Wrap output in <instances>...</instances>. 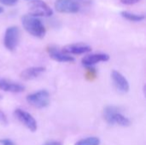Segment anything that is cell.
<instances>
[{"label": "cell", "mask_w": 146, "mask_h": 145, "mask_svg": "<svg viewBox=\"0 0 146 145\" xmlns=\"http://www.w3.org/2000/svg\"><path fill=\"white\" fill-rule=\"evenodd\" d=\"M21 23L24 29L36 38H43L45 35V27L42 21L35 16L31 15H25L21 17Z\"/></svg>", "instance_id": "obj_1"}, {"label": "cell", "mask_w": 146, "mask_h": 145, "mask_svg": "<svg viewBox=\"0 0 146 145\" xmlns=\"http://www.w3.org/2000/svg\"><path fill=\"white\" fill-rule=\"evenodd\" d=\"M104 117L110 125H119L121 126H128L130 125L129 119L122 115L115 106H107L104 110Z\"/></svg>", "instance_id": "obj_2"}, {"label": "cell", "mask_w": 146, "mask_h": 145, "mask_svg": "<svg viewBox=\"0 0 146 145\" xmlns=\"http://www.w3.org/2000/svg\"><path fill=\"white\" fill-rule=\"evenodd\" d=\"M29 15L35 17H49L53 14L50 7L42 0H33L29 4Z\"/></svg>", "instance_id": "obj_3"}, {"label": "cell", "mask_w": 146, "mask_h": 145, "mask_svg": "<svg viewBox=\"0 0 146 145\" xmlns=\"http://www.w3.org/2000/svg\"><path fill=\"white\" fill-rule=\"evenodd\" d=\"M27 101L30 105L37 109H44L50 104V94L45 90L38 91L28 95Z\"/></svg>", "instance_id": "obj_4"}, {"label": "cell", "mask_w": 146, "mask_h": 145, "mask_svg": "<svg viewBox=\"0 0 146 145\" xmlns=\"http://www.w3.org/2000/svg\"><path fill=\"white\" fill-rule=\"evenodd\" d=\"M20 41V30L17 26H9L4 33L3 44L7 50L13 51L17 47Z\"/></svg>", "instance_id": "obj_5"}, {"label": "cell", "mask_w": 146, "mask_h": 145, "mask_svg": "<svg viewBox=\"0 0 146 145\" xmlns=\"http://www.w3.org/2000/svg\"><path fill=\"white\" fill-rule=\"evenodd\" d=\"M14 115L16 117V119L21 123H22L28 130H30L33 132H34L37 130L38 128L37 121L31 114L21 109H16L14 112Z\"/></svg>", "instance_id": "obj_6"}, {"label": "cell", "mask_w": 146, "mask_h": 145, "mask_svg": "<svg viewBox=\"0 0 146 145\" xmlns=\"http://www.w3.org/2000/svg\"><path fill=\"white\" fill-rule=\"evenodd\" d=\"M55 9L60 13L74 14L80 10V5L74 0H56Z\"/></svg>", "instance_id": "obj_7"}, {"label": "cell", "mask_w": 146, "mask_h": 145, "mask_svg": "<svg viewBox=\"0 0 146 145\" xmlns=\"http://www.w3.org/2000/svg\"><path fill=\"white\" fill-rule=\"evenodd\" d=\"M111 78H112V80L114 82L115 88L120 92L127 93L129 91V89H130L129 83H128L127 79L123 76V74H121L120 72L114 70L111 73Z\"/></svg>", "instance_id": "obj_8"}, {"label": "cell", "mask_w": 146, "mask_h": 145, "mask_svg": "<svg viewBox=\"0 0 146 145\" xmlns=\"http://www.w3.org/2000/svg\"><path fill=\"white\" fill-rule=\"evenodd\" d=\"M110 60V56L105 53H95L86 56L82 61L81 63L85 67H92L98 62H107Z\"/></svg>", "instance_id": "obj_9"}, {"label": "cell", "mask_w": 146, "mask_h": 145, "mask_svg": "<svg viewBox=\"0 0 146 145\" xmlns=\"http://www.w3.org/2000/svg\"><path fill=\"white\" fill-rule=\"evenodd\" d=\"M62 51L68 55H81L92 51V47L85 44H73L63 47Z\"/></svg>", "instance_id": "obj_10"}, {"label": "cell", "mask_w": 146, "mask_h": 145, "mask_svg": "<svg viewBox=\"0 0 146 145\" xmlns=\"http://www.w3.org/2000/svg\"><path fill=\"white\" fill-rule=\"evenodd\" d=\"M0 90L7 92L19 93V92H22L25 90V87L19 83L0 78Z\"/></svg>", "instance_id": "obj_11"}, {"label": "cell", "mask_w": 146, "mask_h": 145, "mask_svg": "<svg viewBox=\"0 0 146 145\" xmlns=\"http://www.w3.org/2000/svg\"><path fill=\"white\" fill-rule=\"evenodd\" d=\"M49 56L55 61L59 62H74V58L72 56L63 53L62 50H59L57 48L50 46L47 49Z\"/></svg>", "instance_id": "obj_12"}, {"label": "cell", "mask_w": 146, "mask_h": 145, "mask_svg": "<svg viewBox=\"0 0 146 145\" xmlns=\"http://www.w3.org/2000/svg\"><path fill=\"white\" fill-rule=\"evenodd\" d=\"M44 71H45V68L44 67H31L26 68L21 73V78L23 79L24 80H31L38 77Z\"/></svg>", "instance_id": "obj_13"}, {"label": "cell", "mask_w": 146, "mask_h": 145, "mask_svg": "<svg viewBox=\"0 0 146 145\" xmlns=\"http://www.w3.org/2000/svg\"><path fill=\"white\" fill-rule=\"evenodd\" d=\"M121 16L128 21H136V22H139V21H141L143 20H145V15H136V14H133L131 12H128V11H122L121 13Z\"/></svg>", "instance_id": "obj_14"}, {"label": "cell", "mask_w": 146, "mask_h": 145, "mask_svg": "<svg viewBox=\"0 0 146 145\" xmlns=\"http://www.w3.org/2000/svg\"><path fill=\"white\" fill-rule=\"evenodd\" d=\"M100 139L97 137H89L86 138H83L75 143L74 145H99Z\"/></svg>", "instance_id": "obj_15"}, {"label": "cell", "mask_w": 146, "mask_h": 145, "mask_svg": "<svg viewBox=\"0 0 146 145\" xmlns=\"http://www.w3.org/2000/svg\"><path fill=\"white\" fill-rule=\"evenodd\" d=\"M17 2H18V0H0V3L6 5V6H13Z\"/></svg>", "instance_id": "obj_16"}, {"label": "cell", "mask_w": 146, "mask_h": 145, "mask_svg": "<svg viewBox=\"0 0 146 145\" xmlns=\"http://www.w3.org/2000/svg\"><path fill=\"white\" fill-rule=\"evenodd\" d=\"M0 123L4 124V125H6L8 123V120H7L5 114L3 112H2L1 110H0Z\"/></svg>", "instance_id": "obj_17"}, {"label": "cell", "mask_w": 146, "mask_h": 145, "mask_svg": "<svg viewBox=\"0 0 146 145\" xmlns=\"http://www.w3.org/2000/svg\"><path fill=\"white\" fill-rule=\"evenodd\" d=\"M122 3L124 4H127V5H132L134 3H137L138 2H139L140 0H120Z\"/></svg>", "instance_id": "obj_18"}, {"label": "cell", "mask_w": 146, "mask_h": 145, "mask_svg": "<svg viewBox=\"0 0 146 145\" xmlns=\"http://www.w3.org/2000/svg\"><path fill=\"white\" fill-rule=\"evenodd\" d=\"M0 144L3 145H15L13 144L12 141H10L9 139H3V140H0Z\"/></svg>", "instance_id": "obj_19"}, {"label": "cell", "mask_w": 146, "mask_h": 145, "mask_svg": "<svg viewBox=\"0 0 146 145\" xmlns=\"http://www.w3.org/2000/svg\"><path fill=\"white\" fill-rule=\"evenodd\" d=\"M43 145H62L61 143L57 142V141H49L44 143Z\"/></svg>", "instance_id": "obj_20"}, {"label": "cell", "mask_w": 146, "mask_h": 145, "mask_svg": "<svg viewBox=\"0 0 146 145\" xmlns=\"http://www.w3.org/2000/svg\"><path fill=\"white\" fill-rule=\"evenodd\" d=\"M3 11V9L2 7H0V13H2Z\"/></svg>", "instance_id": "obj_21"}, {"label": "cell", "mask_w": 146, "mask_h": 145, "mask_svg": "<svg viewBox=\"0 0 146 145\" xmlns=\"http://www.w3.org/2000/svg\"><path fill=\"white\" fill-rule=\"evenodd\" d=\"M0 98H1V96H0Z\"/></svg>", "instance_id": "obj_22"}]
</instances>
